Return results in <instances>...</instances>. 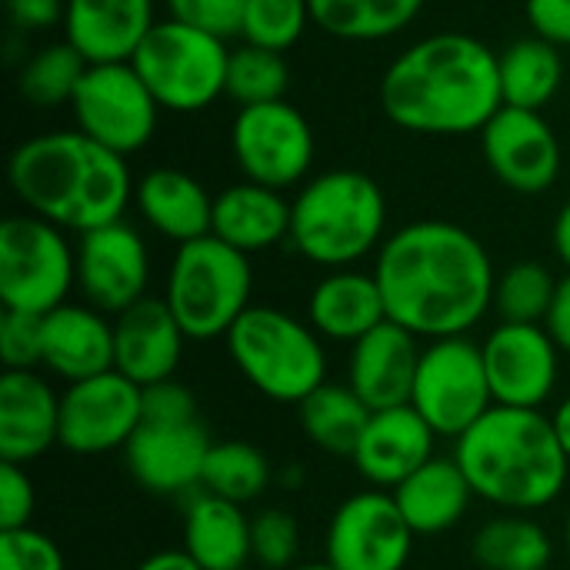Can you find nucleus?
<instances>
[{
    "mask_svg": "<svg viewBox=\"0 0 570 570\" xmlns=\"http://www.w3.org/2000/svg\"><path fill=\"white\" fill-rule=\"evenodd\" d=\"M371 274L381 284L387 321L421 341L464 337L494 307L498 271L484 244L448 220H414L394 230Z\"/></svg>",
    "mask_w": 570,
    "mask_h": 570,
    "instance_id": "nucleus-1",
    "label": "nucleus"
},
{
    "mask_svg": "<svg viewBox=\"0 0 570 570\" xmlns=\"http://www.w3.org/2000/svg\"><path fill=\"white\" fill-rule=\"evenodd\" d=\"M381 107L411 134H481L504 107L498 53L471 33H431L391 60L381 77Z\"/></svg>",
    "mask_w": 570,
    "mask_h": 570,
    "instance_id": "nucleus-2",
    "label": "nucleus"
},
{
    "mask_svg": "<svg viewBox=\"0 0 570 570\" xmlns=\"http://www.w3.org/2000/svg\"><path fill=\"white\" fill-rule=\"evenodd\" d=\"M7 177L27 214L77 234L124 220L137 190L127 157L80 130H53L23 140L10 154Z\"/></svg>",
    "mask_w": 570,
    "mask_h": 570,
    "instance_id": "nucleus-3",
    "label": "nucleus"
},
{
    "mask_svg": "<svg viewBox=\"0 0 570 570\" xmlns=\"http://www.w3.org/2000/svg\"><path fill=\"white\" fill-rule=\"evenodd\" d=\"M454 461L471 481L474 498L508 514H534L568 488L570 458L541 411L494 404L454 441Z\"/></svg>",
    "mask_w": 570,
    "mask_h": 570,
    "instance_id": "nucleus-4",
    "label": "nucleus"
},
{
    "mask_svg": "<svg viewBox=\"0 0 570 570\" xmlns=\"http://www.w3.org/2000/svg\"><path fill=\"white\" fill-rule=\"evenodd\" d=\"M387 200L374 177L361 170H327L311 177L291 200V247L327 271H344L381 250Z\"/></svg>",
    "mask_w": 570,
    "mask_h": 570,
    "instance_id": "nucleus-5",
    "label": "nucleus"
},
{
    "mask_svg": "<svg viewBox=\"0 0 570 570\" xmlns=\"http://www.w3.org/2000/svg\"><path fill=\"white\" fill-rule=\"evenodd\" d=\"M224 341L244 381L277 404H301L327 381L324 337L281 307H250Z\"/></svg>",
    "mask_w": 570,
    "mask_h": 570,
    "instance_id": "nucleus-6",
    "label": "nucleus"
},
{
    "mask_svg": "<svg viewBox=\"0 0 570 570\" xmlns=\"http://www.w3.org/2000/svg\"><path fill=\"white\" fill-rule=\"evenodd\" d=\"M254 271L247 254L217 240L214 234L180 244L170 271L164 301L184 327L187 341H217L254 307Z\"/></svg>",
    "mask_w": 570,
    "mask_h": 570,
    "instance_id": "nucleus-7",
    "label": "nucleus"
},
{
    "mask_svg": "<svg viewBox=\"0 0 570 570\" xmlns=\"http://www.w3.org/2000/svg\"><path fill=\"white\" fill-rule=\"evenodd\" d=\"M227 40L180 20H157L134 53V70L150 87L160 110L197 114L227 90Z\"/></svg>",
    "mask_w": 570,
    "mask_h": 570,
    "instance_id": "nucleus-8",
    "label": "nucleus"
},
{
    "mask_svg": "<svg viewBox=\"0 0 570 570\" xmlns=\"http://www.w3.org/2000/svg\"><path fill=\"white\" fill-rule=\"evenodd\" d=\"M77 287V247L63 227L17 214L0 224V304L20 314H50Z\"/></svg>",
    "mask_w": 570,
    "mask_h": 570,
    "instance_id": "nucleus-9",
    "label": "nucleus"
},
{
    "mask_svg": "<svg viewBox=\"0 0 570 570\" xmlns=\"http://www.w3.org/2000/svg\"><path fill=\"white\" fill-rule=\"evenodd\" d=\"M411 407L431 424L438 438L451 441L468 434L494 407L484 354L468 334L424 344Z\"/></svg>",
    "mask_w": 570,
    "mask_h": 570,
    "instance_id": "nucleus-10",
    "label": "nucleus"
},
{
    "mask_svg": "<svg viewBox=\"0 0 570 570\" xmlns=\"http://www.w3.org/2000/svg\"><path fill=\"white\" fill-rule=\"evenodd\" d=\"M77 130L107 150L130 157L144 150L157 130L160 104L130 60L90 63L70 100Z\"/></svg>",
    "mask_w": 570,
    "mask_h": 570,
    "instance_id": "nucleus-11",
    "label": "nucleus"
},
{
    "mask_svg": "<svg viewBox=\"0 0 570 570\" xmlns=\"http://www.w3.org/2000/svg\"><path fill=\"white\" fill-rule=\"evenodd\" d=\"M230 154L244 180L287 190L311 174L314 130L287 100L240 107L230 127Z\"/></svg>",
    "mask_w": 570,
    "mask_h": 570,
    "instance_id": "nucleus-12",
    "label": "nucleus"
},
{
    "mask_svg": "<svg viewBox=\"0 0 570 570\" xmlns=\"http://www.w3.org/2000/svg\"><path fill=\"white\" fill-rule=\"evenodd\" d=\"M144 421V387L107 371L60 394V448L80 458L124 451Z\"/></svg>",
    "mask_w": 570,
    "mask_h": 570,
    "instance_id": "nucleus-13",
    "label": "nucleus"
},
{
    "mask_svg": "<svg viewBox=\"0 0 570 570\" xmlns=\"http://www.w3.org/2000/svg\"><path fill=\"white\" fill-rule=\"evenodd\" d=\"M414 538L391 491H364L334 511L324 561L337 570H404Z\"/></svg>",
    "mask_w": 570,
    "mask_h": 570,
    "instance_id": "nucleus-14",
    "label": "nucleus"
},
{
    "mask_svg": "<svg viewBox=\"0 0 570 570\" xmlns=\"http://www.w3.org/2000/svg\"><path fill=\"white\" fill-rule=\"evenodd\" d=\"M494 404L541 411L561 374V347L544 324H498L481 344Z\"/></svg>",
    "mask_w": 570,
    "mask_h": 570,
    "instance_id": "nucleus-15",
    "label": "nucleus"
},
{
    "mask_svg": "<svg viewBox=\"0 0 570 570\" xmlns=\"http://www.w3.org/2000/svg\"><path fill=\"white\" fill-rule=\"evenodd\" d=\"M150 254L144 237L127 224L114 220L80 234L77 244V287L100 314H124L147 297Z\"/></svg>",
    "mask_w": 570,
    "mask_h": 570,
    "instance_id": "nucleus-16",
    "label": "nucleus"
},
{
    "mask_svg": "<svg viewBox=\"0 0 570 570\" xmlns=\"http://www.w3.org/2000/svg\"><path fill=\"white\" fill-rule=\"evenodd\" d=\"M491 174L518 194H544L561 174V140L541 110L501 107L481 130Z\"/></svg>",
    "mask_w": 570,
    "mask_h": 570,
    "instance_id": "nucleus-17",
    "label": "nucleus"
},
{
    "mask_svg": "<svg viewBox=\"0 0 570 570\" xmlns=\"http://www.w3.org/2000/svg\"><path fill=\"white\" fill-rule=\"evenodd\" d=\"M210 448L214 441L200 424V417H184V421L144 417L130 444L124 448V458H127V471L144 491L177 498L200 488Z\"/></svg>",
    "mask_w": 570,
    "mask_h": 570,
    "instance_id": "nucleus-18",
    "label": "nucleus"
},
{
    "mask_svg": "<svg viewBox=\"0 0 570 570\" xmlns=\"http://www.w3.org/2000/svg\"><path fill=\"white\" fill-rule=\"evenodd\" d=\"M184 344L187 334L164 297H144L114 317V371L137 387L170 381Z\"/></svg>",
    "mask_w": 570,
    "mask_h": 570,
    "instance_id": "nucleus-19",
    "label": "nucleus"
},
{
    "mask_svg": "<svg viewBox=\"0 0 570 570\" xmlns=\"http://www.w3.org/2000/svg\"><path fill=\"white\" fill-rule=\"evenodd\" d=\"M421 337L407 327L384 321L357 344H351L347 384L371 411H391L411 404L417 364H421Z\"/></svg>",
    "mask_w": 570,
    "mask_h": 570,
    "instance_id": "nucleus-20",
    "label": "nucleus"
},
{
    "mask_svg": "<svg viewBox=\"0 0 570 570\" xmlns=\"http://www.w3.org/2000/svg\"><path fill=\"white\" fill-rule=\"evenodd\" d=\"M434 441L438 434L411 404L374 411L351 461L367 484L394 491L401 481H407L421 464L434 458Z\"/></svg>",
    "mask_w": 570,
    "mask_h": 570,
    "instance_id": "nucleus-21",
    "label": "nucleus"
},
{
    "mask_svg": "<svg viewBox=\"0 0 570 570\" xmlns=\"http://www.w3.org/2000/svg\"><path fill=\"white\" fill-rule=\"evenodd\" d=\"M60 444V394L37 371L0 377V461L30 464Z\"/></svg>",
    "mask_w": 570,
    "mask_h": 570,
    "instance_id": "nucleus-22",
    "label": "nucleus"
},
{
    "mask_svg": "<svg viewBox=\"0 0 570 570\" xmlns=\"http://www.w3.org/2000/svg\"><path fill=\"white\" fill-rule=\"evenodd\" d=\"M154 23V0H67L63 7V40L87 63L134 60Z\"/></svg>",
    "mask_w": 570,
    "mask_h": 570,
    "instance_id": "nucleus-23",
    "label": "nucleus"
},
{
    "mask_svg": "<svg viewBox=\"0 0 570 570\" xmlns=\"http://www.w3.org/2000/svg\"><path fill=\"white\" fill-rule=\"evenodd\" d=\"M43 367L67 384L114 371V321L70 301L43 314Z\"/></svg>",
    "mask_w": 570,
    "mask_h": 570,
    "instance_id": "nucleus-24",
    "label": "nucleus"
},
{
    "mask_svg": "<svg viewBox=\"0 0 570 570\" xmlns=\"http://www.w3.org/2000/svg\"><path fill=\"white\" fill-rule=\"evenodd\" d=\"M387 321V304L374 274L344 267L321 277L307 297V324L337 344H357Z\"/></svg>",
    "mask_w": 570,
    "mask_h": 570,
    "instance_id": "nucleus-25",
    "label": "nucleus"
},
{
    "mask_svg": "<svg viewBox=\"0 0 570 570\" xmlns=\"http://www.w3.org/2000/svg\"><path fill=\"white\" fill-rule=\"evenodd\" d=\"M210 234L247 257L257 250H271L291 240V200L284 197V190L254 180L230 184L214 197Z\"/></svg>",
    "mask_w": 570,
    "mask_h": 570,
    "instance_id": "nucleus-26",
    "label": "nucleus"
},
{
    "mask_svg": "<svg viewBox=\"0 0 570 570\" xmlns=\"http://www.w3.org/2000/svg\"><path fill=\"white\" fill-rule=\"evenodd\" d=\"M134 204L140 217L177 247L207 237L214 227V197L197 177L177 167H157L144 174L137 180Z\"/></svg>",
    "mask_w": 570,
    "mask_h": 570,
    "instance_id": "nucleus-27",
    "label": "nucleus"
},
{
    "mask_svg": "<svg viewBox=\"0 0 570 570\" xmlns=\"http://www.w3.org/2000/svg\"><path fill=\"white\" fill-rule=\"evenodd\" d=\"M394 501L417 538H434L458 528L474 501V488L454 458H431L394 491Z\"/></svg>",
    "mask_w": 570,
    "mask_h": 570,
    "instance_id": "nucleus-28",
    "label": "nucleus"
},
{
    "mask_svg": "<svg viewBox=\"0 0 570 570\" xmlns=\"http://www.w3.org/2000/svg\"><path fill=\"white\" fill-rule=\"evenodd\" d=\"M184 551L204 570H244L250 558V518L240 504L194 491L184 511Z\"/></svg>",
    "mask_w": 570,
    "mask_h": 570,
    "instance_id": "nucleus-29",
    "label": "nucleus"
},
{
    "mask_svg": "<svg viewBox=\"0 0 570 570\" xmlns=\"http://www.w3.org/2000/svg\"><path fill=\"white\" fill-rule=\"evenodd\" d=\"M498 70H501V100L508 107L544 110L564 83L561 47L538 33L521 37L504 53H498Z\"/></svg>",
    "mask_w": 570,
    "mask_h": 570,
    "instance_id": "nucleus-30",
    "label": "nucleus"
},
{
    "mask_svg": "<svg viewBox=\"0 0 570 570\" xmlns=\"http://www.w3.org/2000/svg\"><path fill=\"white\" fill-rule=\"evenodd\" d=\"M297 414H301V428L314 448H321L334 458H351L374 411L354 394L351 384L324 381L317 391H311L297 404Z\"/></svg>",
    "mask_w": 570,
    "mask_h": 570,
    "instance_id": "nucleus-31",
    "label": "nucleus"
},
{
    "mask_svg": "<svg viewBox=\"0 0 570 570\" xmlns=\"http://www.w3.org/2000/svg\"><path fill=\"white\" fill-rule=\"evenodd\" d=\"M471 554L484 570H548L554 561V541L534 518L504 511L481 524Z\"/></svg>",
    "mask_w": 570,
    "mask_h": 570,
    "instance_id": "nucleus-32",
    "label": "nucleus"
},
{
    "mask_svg": "<svg viewBox=\"0 0 570 570\" xmlns=\"http://www.w3.org/2000/svg\"><path fill=\"white\" fill-rule=\"evenodd\" d=\"M424 0H311L314 23L351 43L387 40L414 23Z\"/></svg>",
    "mask_w": 570,
    "mask_h": 570,
    "instance_id": "nucleus-33",
    "label": "nucleus"
},
{
    "mask_svg": "<svg viewBox=\"0 0 570 570\" xmlns=\"http://www.w3.org/2000/svg\"><path fill=\"white\" fill-rule=\"evenodd\" d=\"M267 484H271V461L261 448L247 441H214L204 464L200 491L244 508L257 501L267 491Z\"/></svg>",
    "mask_w": 570,
    "mask_h": 570,
    "instance_id": "nucleus-34",
    "label": "nucleus"
},
{
    "mask_svg": "<svg viewBox=\"0 0 570 570\" xmlns=\"http://www.w3.org/2000/svg\"><path fill=\"white\" fill-rule=\"evenodd\" d=\"M87 67L90 63L80 57V50L70 40H57V43L40 47L20 67L17 90L33 107H60V104L70 107V100L77 94V83H80Z\"/></svg>",
    "mask_w": 570,
    "mask_h": 570,
    "instance_id": "nucleus-35",
    "label": "nucleus"
},
{
    "mask_svg": "<svg viewBox=\"0 0 570 570\" xmlns=\"http://www.w3.org/2000/svg\"><path fill=\"white\" fill-rule=\"evenodd\" d=\"M287 83H291V70H287L284 53L264 50L254 43H240L237 50H230L224 97H230L237 104V110L284 100Z\"/></svg>",
    "mask_w": 570,
    "mask_h": 570,
    "instance_id": "nucleus-36",
    "label": "nucleus"
},
{
    "mask_svg": "<svg viewBox=\"0 0 570 570\" xmlns=\"http://www.w3.org/2000/svg\"><path fill=\"white\" fill-rule=\"evenodd\" d=\"M558 277L534 261H518L494 281V307L501 324H544Z\"/></svg>",
    "mask_w": 570,
    "mask_h": 570,
    "instance_id": "nucleus-37",
    "label": "nucleus"
},
{
    "mask_svg": "<svg viewBox=\"0 0 570 570\" xmlns=\"http://www.w3.org/2000/svg\"><path fill=\"white\" fill-rule=\"evenodd\" d=\"M314 23L311 0H247L240 37L264 50H291Z\"/></svg>",
    "mask_w": 570,
    "mask_h": 570,
    "instance_id": "nucleus-38",
    "label": "nucleus"
},
{
    "mask_svg": "<svg viewBox=\"0 0 570 570\" xmlns=\"http://www.w3.org/2000/svg\"><path fill=\"white\" fill-rule=\"evenodd\" d=\"M301 551V528L297 521L281 511L267 508L250 521V558L264 570H291Z\"/></svg>",
    "mask_w": 570,
    "mask_h": 570,
    "instance_id": "nucleus-39",
    "label": "nucleus"
},
{
    "mask_svg": "<svg viewBox=\"0 0 570 570\" xmlns=\"http://www.w3.org/2000/svg\"><path fill=\"white\" fill-rule=\"evenodd\" d=\"M0 357L7 371L43 367V317L3 311L0 314Z\"/></svg>",
    "mask_w": 570,
    "mask_h": 570,
    "instance_id": "nucleus-40",
    "label": "nucleus"
},
{
    "mask_svg": "<svg viewBox=\"0 0 570 570\" xmlns=\"http://www.w3.org/2000/svg\"><path fill=\"white\" fill-rule=\"evenodd\" d=\"M0 570H67L53 538L37 528L0 531Z\"/></svg>",
    "mask_w": 570,
    "mask_h": 570,
    "instance_id": "nucleus-41",
    "label": "nucleus"
},
{
    "mask_svg": "<svg viewBox=\"0 0 570 570\" xmlns=\"http://www.w3.org/2000/svg\"><path fill=\"white\" fill-rule=\"evenodd\" d=\"M244 7H247V0H167L170 20L190 23L220 40L240 37Z\"/></svg>",
    "mask_w": 570,
    "mask_h": 570,
    "instance_id": "nucleus-42",
    "label": "nucleus"
},
{
    "mask_svg": "<svg viewBox=\"0 0 570 570\" xmlns=\"http://www.w3.org/2000/svg\"><path fill=\"white\" fill-rule=\"evenodd\" d=\"M33 504H37V491L23 464L3 461L0 464V531L30 528Z\"/></svg>",
    "mask_w": 570,
    "mask_h": 570,
    "instance_id": "nucleus-43",
    "label": "nucleus"
},
{
    "mask_svg": "<svg viewBox=\"0 0 570 570\" xmlns=\"http://www.w3.org/2000/svg\"><path fill=\"white\" fill-rule=\"evenodd\" d=\"M144 417L147 421H184V417H197L194 394L184 384H177L174 377L170 381H160V384H150V387H144Z\"/></svg>",
    "mask_w": 570,
    "mask_h": 570,
    "instance_id": "nucleus-44",
    "label": "nucleus"
},
{
    "mask_svg": "<svg viewBox=\"0 0 570 570\" xmlns=\"http://www.w3.org/2000/svg\"><path fill=\"white\" fill-rule=\"evenodd\" d=\"M524 13L538 37L570 47V0H528Z\"/></svg>",
    "mask_w": 570,
    "mask_h": 570,
    "instance_id": "nucleus-45",
    "label": "nucleus"
},
{
    "mask_svg": "<svg viewBox=\"0 0 570 570\" xmlns=\"http://www.w3.org/2000/svg\"><path fill=\"white\" fill-rule=\"evenodd\" d=\"M10 20L20 30H47L53 23H63L67 0H3Z\"/></svg>",
    "mask_w": 570,
    "mask_h": 570,
    "instance_id": "nucleus-46",
    "label": "nucleus"
},
{
    "mask_svg": "<svg viewBox=\"0 0 570 570\" xmlns=\"http://www.w3.org/2000/svg\"><path fill=\"white\" fill-rule=\"evenodd\" d=\"M544 331L551 334V341L561 347V354H570V274L558 281L551 311L544 317Z\"/></svg>",
    "mask_w": 570,
    "mask_h": 570,
    "instance_id": "nucleus-47",
    "label": "nucleus"
},
{
    "mask_svg": "<svg viewBox=\"0 0 570 570\" xmlns=\"http://www.w3.org/2000/svg\"><path fill=\"white\" fill-rule=\"evenodd\" d=\"M134 570H204L184 548L180 551H157L147 561H140Z\"/></svg>",
    "mask_w": 570,
    "mask_h": 570,
    "instance_id": "nucleus-48",
    "label": "nucleus"
},
{
    "mask_svg": "<svg viewBox=\"0 0 570 570\" xmlns=\"http://www.w3.org/2000/svg\"><path fill=\"white\" fill-rule=\"evenodd\" d=\"M554 250H558L561 264L568 267L570 274V200L561 207V214L554 220Z\"/></svg>",
    "mask_w": 570,
    "mask_h": 570,
    "instance_id": "nucleus-49",
    "label": "nucleus"
},
{
    "mask_svg": "<svg viewBox=\"0 0 570 570\" xmlns=\"http://www.w3.org/2000/svg\"><path fill=\"white\" fill-rule=\"evenodd\" d=\"M551 424H554V434H558V441H561L564 454L570 458V394L561 401V407L551 414Z\"/></svg>",
    "mask_w": 570,
    "mask_h": 570,
    "instance_id": "nucleus-50",
    "label": "nucleus"
},
{
    "mask_svg": "<svg viewBox=\"0 0 570 570\" xmlns=\"http://www.w3.org/2000/svg\"><path fill=\"white\" fill-rule=\"evenodd\" d=\"M291 570H337L331 561H307V564H294Z\"/></svg>",
    "mask_w": 570,
    "mask_h": 570,
    "instance_id": "nucleus-51",
    "label": "nucleus"
},
{
    "mask_svg": "<svg viewBox=\"0 0 570 570\" xmlns=\"http://www.w3.org/2000/svg\"><path fill=\"white\" fill-rule=\"evenodd\" d=\"M564 544H568V558H570V514H568V528H564Z\"/></svg>",
    "mask_w": 570,
    "mask_h": 570,
    "instance_id": "nucleus-52",
    "label": "nucleus"
},
{
    "mask_svg": "<svg viewBox=\"0 0 570 570\" xmlns=\"http://www.w3.org/2000/svg\"><path fill=\"white\" fill-rule=\"evenodd\" d=\"M244 570H247V568H244Z\"/></svg>",
    "mask_w": 570,
    "mask_h": 570,
    "instance_id": "nucleus-53",
    "label": "nucleus"
}]
</instances>
